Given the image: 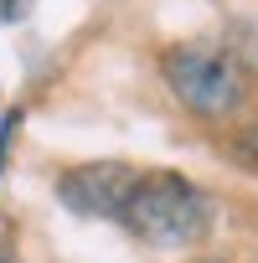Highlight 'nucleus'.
<instances>
[{
	"label": "nucleus",
	"mask_w": 258,
	"mask_h": 263,
	"mask_svg": "<svg viewBox=\"0 0 258 263\" xmlns=\"http://www.w3.org/2000/svg\"><path fill=\"white\" fill-rule=\"evenodd\" d=\"M212 196L176 171H140V186L124 206V227L150 248H196L212 232Z\"/></svg>",
	"instance_id": "obj_1"
},
{
	"label": "nucleus",
	"mask_w": 258,
	"mask_h": 263,
	"mask_svg": "<svg viewBox=\"0 0 258 263\" xmlns=\"http://www.w3.org/2000/svg\"><path fill=\"white\" fill-rule=\"evenodd\" d=\"M165 83L181 98V108L201 114V119H227L243 108L248 98V72L232 52L207 47V42H186L165 52Z\"/></svg>",
	"instance_id": "obj_2"
},
{
	"label": "nucleus",
	"mask_w": 258,
	"mask_h": 263,
	"mask_svg": "<svg viewBox=\"0 0 258 263\" xmlns=\"http://www.w3.org/2000/svg\"><path fill=\"white\" fill-rule=\"evenodd\" d=\"M140 186V171L124 165V160H88L57 176V196L78 212V217H124L129 196Z\"/></svg>",
	"instance_id": "obj_3"
},
{
	"label": "nucleus",
	"mask_w": 258,
	"mask_h": 263,
	"mask_svg": "<svg viewBox=\"0 0 258 263\" xmlns=\"http://www.w3.org/2000/svg\"><path fill=\"white\" fill-rule=\"evenodd\" d=\"M227 155H232V165H243V171H258V124H243V129H232Z\"/></svg>",
	"instance_id": "obj_4"
},
{
	"label": "nucleus",
	"mask_w": 258,
	"mask_h": 263,
	"mask_svg": "<svg viewBox=\"0 0 258 263\" xmlns=\"http://www.w3.org/2000/svg\"><path fill=\"white\" fill-rule=\"evenodd\" d=\"M207 263H217V258H207Z\"/></svg>",
	"instance_id": "obj_5"
}]
</instances>
